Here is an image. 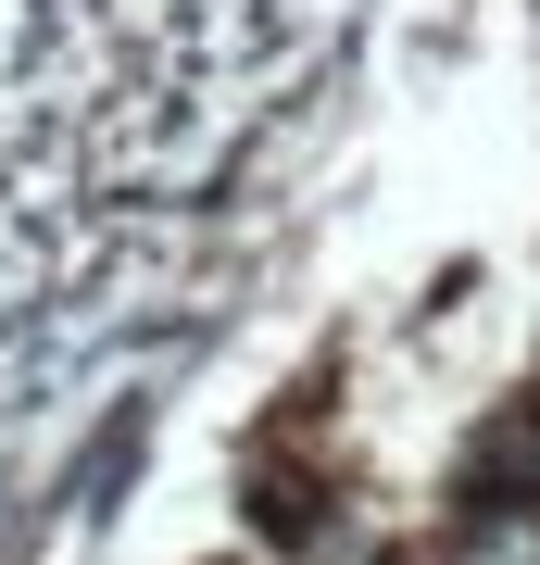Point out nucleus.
Listing matches in <instances>:
<instances>
[{"mask_svg": "<svg viewBox=\"0 0 540 565\" xmlns=\"http://www.w3.org/2000/svg\"><path fill=\"white\" fill-rule=\"evenodd\" d=\"M465 565H540V515H502L490 541H465Z\"/></svg>", "mask_w": 540, "mask_h": 565, "instance_id": "f03ea898", "label": "nucleus"}, {"mask_svg": "<svg viewBox=\"0 0 540 565\" xmlns=\"http://www.w3.org/2000/svg\"><path fill=\"white\" fill-rule=\"evenodd\" d=\"M465 478L478 490H540V415H502L478 452H465Z\"/></svg>", "mask_w": 540, "mask_h": 565, "instance_id": "f257e3e1", "label": "nucleus"}]
</instances>
